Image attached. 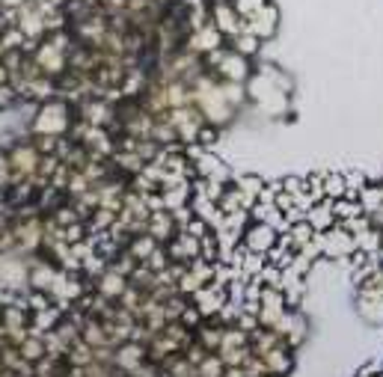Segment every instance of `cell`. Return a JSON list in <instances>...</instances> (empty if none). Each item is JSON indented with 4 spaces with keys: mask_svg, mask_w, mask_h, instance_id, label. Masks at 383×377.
<instances>
[{
    "mask_svg": "<svg viewBox=\"0 0 383 377\" xmlns=\"http://www.w3.org/2000/svg\"><path fill=\"white\" fill-rule=\"evenodd\" d=\"M268 4V0H235V9H238V15H241V18H250V15H256L258 9H262Z\"/></svg>",
    "mask_w": 383,
    "mask_h": 377,
    "instance_id": "52a82bcc",
    "label": "cell"
},
{
    "mask_svg": "<svg viewBox=\"0 0 383 377\" xmlns=\"http://www.w3.org/2000/svg\"><path fill=\"white\" fill-rule=\"evenodd\" d=\"M277 24H280V12L273 4H265L256 15L247 18V30L258 39H270L273 33H277Z\"/></svg>",
    "mask_w": 383,
    "mask_h": 377,
    "instance_id": "3957f363",
    "label": "cell"
},
{
    "mask_svg": "<svg viewBox=\"0 0 383 377\" xmlns=\"http://www.w3.org/2000/svg\"><path fill=\"white\" fill-rule=\"evenodd\" d=\"M211 4H235V0H211Z\"/></svg>",
    "mask_w": 383,
    "mask_h": 377,
    "instance_id": "ba28073f",
    "label": "cell"
},
{
    "mask_svg": "<svg viewBox=\"0 0 383 377\" xmlns=\"http://www.w3.org/2000/svg\"><path fill=\"white\" fill-rule=\"evenodd\" d=\"M208 15H211V24L217 27L226 39H232V36H238V33L247 30V18H241L232 4H211Z\"/></svg>",
    "mask_w": 383,
    "mask_h": 377,
    "instance_id": "6da1fadb",
    "label": "cell"
},
{
    "mask_svg": "<svg viewBox=\"0 0 383 377\" xmlns=\"http://www.w3.org/2000/svg\"><path fill=\"white\" fill-rule=\"evenodd\" d=\"M348 193V176L342 172H324V199H342Z\"/></svg>",
    "mask_w": 383,
    "mask_h": 377,
    "instance_id": "277c9868",
    "label": "cell"
},
{
    "mask_svg": "<svg viewBox=\"0 0 383 377\" xmlns=\"http://www.w3.org/2000/svg\"><path fill=\"white\" fill-rule=\"evenodd\" d=\"M258 36H253L250 30H244V33H238V36H232L229 39V45H232V51H238L241 57H256L258 54Z\"/></svg>",
    "mask_w": 383,
    "mask_h": 377,
    "instance_id": "5b68a950",
    "label": "cell"
},
{
    "mask_svg": "<svg viewBox=\"0 0 383 377\" xmlns=\"http://www.w3.org/2000/svg\"><path fill=\"white\" fill-rule=\"evenodd\" d=\"M241 241L247 244L250 253H262V256H268L270 249L277 247L280 235H277V229H273L270 223H256V220H253V226L244 232V238H241Z\"/></svg>",
    "mask_w": 383,
    "mask_h": 377,
    "instance_id": "7a4b0ae2",
    "label": "cell"
},
{
    "mask_svg": "<svg viewBox=\"0 0 383 377\" xmlns=\"http://www.w3.org/2000/svg\"><path fill=\"white\" fill-rule=\"evenodd\" d=\"M196 143L202 146L205 152H208V149H214V146H217V143H220V131H217V125H214V122H205V125H199V131H196Z\"/></svg>",
    "mask_w": 383,
    "mask_h": 377,
    "instance_id": "8992f818",
    "label": "cell"
}]
</instances>
